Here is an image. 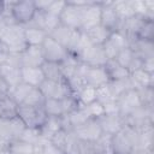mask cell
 Instances as JSON below:
<instances>
[{
	"instance_id": "obj_1",
	"label": "cell",
	"mask_w": 154,
	"mask_h": 154,
	"mask_svg": "<svg viewBox=\"0 0 154 154\" xmlns=\"http://www.w3.org/2000/svg\"><path fill=\"white\" fill-rule=\"evenodd\" d=\"M0 43L10 53L20 54L24 52V49L28 47L24 37V26L17 23L7 25L0 37Z\"/></svg>"
},
{
	"instance_id": "obj_2",
	"label": "cell",
	"mask_w": 154,
	"mask_h": 154,
	"mask_svg": "<svg viewBox=\"0 0 154 154\" xmlns=\"http://www.w3.org/2000/svg\"><path fill=\"white\" fill-rule=\"evenodd\" d=\"M87 2L88 1H66L59 16L60 24L75 30H81L83 8L87 5Z\"/></svg>"
},
{
	"instance_id": "obj_3",
	"label": "cell",
	"mask_w": 154,
	"mask_h": 154,
	"mask_svg": "<svg viewBox=\"0 0 154 154\" xmlns=\"http://www.w3.org/2000/svg\"><path fill=\"white\" fill-rule=\"evenodd\" d=\"M136 129L124 126L120 131L111 136L112 154H131L134 152V143L136 137Z\"/></svg>"
},
{
	"instance_id": "obj_4",
	"label": "cell",
	"mask_w": 154,
	"mask_h": 154,
	"mask_svg": "<svg viewBox=\"0 0 154 154\" xmlns=\"http://www.w3.org/2000/svg\"><path fill=\"white\" fill-rule=\"evenodd\" d=\"M17 117L24 123L26 128L40 129L47 119V114L43 106H28L19 105L17 111Z\"/></svg>"
},
{
	"instance_id": "obj_5",
	"label": "cell",
	"mask_w": 154,
	"mask_h": 154,
	"mask_svg": "<svg viewBox=\"0 0 154 154\" xmlns=\"http://www.w3.org/2000/svg\"><path fill=\"white\" fill-rule=\"evenodd\" d=\"M153 118H154V107L153 106H140L123 119H124V124L126 126L140 130V129H143L147 126H152Z\"/></svg>"
},
{
	"instance_id": "obj_6",
	"label": "cell",
	"mask_w": 154,
	"mask_h": 154,
	"mask_svg": "<svg viewBox=\"0 0 154 154\" xmlns=\"http://www.w3.org/2000/svg\"><path fill=\"white\" fill-rule=\"evenodd\" d=\"M81 34H82L81 30H75V29L67 28L63 24H59L48 36H51L54 41H57L63 47H65L70 54H72L78 41H79Z\"/></svg>"
},
{
	"instance_id": "obj_7",
	"label": "cell",
	"mask_w": 154,
	"mask_h": 154,
	"mask_svg": "<svg viewBox=\"0 0 154 154\" xmlns=\"http://www.w3.org/2000/svg\"><path fill=\"white\" fill-rule=\"evenodd\" d=\"M7 6L14 22L23 26L28 25L36 13L34 1H10L7 2Z\"/></svg>"
},
{
	"instance_id": "obj_8",
	"label": "cell",
	"mask_w": 154,
	"mask_h": 154,
	"mask_svg": "<svg viewBox=\"0 0 154 154\" xmlns=\"http://www.w3.org/2000/svg\"><path fill=\"white\" fill-rule=\"evenodd\" d=\"M26 126L18 118L14 117L12 119H0V142L1 144H7L8 142L17 140L23 134Z\"/></svg>"
},
{
	"instance_id": "obj_9",
	"label": "cell",
	"mask_w": 154,
	"mask_h": 154,
	"mask_svg": "<svg viewBox=\"0 0 154 154\" xmlns=\"http://www.w3.org/2000/svg\"><path fill=\"white\" fill-rule=\"evenodd\" d=\"M45 99H64L69 95H73L70 89L69 83L63 81H48L45 79L42 84L38 87Z\"/></svg>"
},
{
	"instance_id": "obj_10",
	"label": "cell",
	"mask_w": 154,
	"mask_h": 154,
	"mask_svg": "<svg viewBox=\"0 0 154 154\" xmlns=\"http://www.w3.org/2000/svg\"><path fill=\"white\" fill-rule=\"evenodd\" d=\"M72 134L76 138H78L81 141H84V142H89V143L96 142L103 135L97 119H93V118L88 119L84 124L73 129Z\"/></svg>"
},
{
	"instance_id": "obj_11",
	"label": "cell",
	"mask_w": 154,
	"mask_h": 154,
	"mask_svg": "<svg viewBox=\"0 0 154 154\" xmlns=\"http://www.w3.org/2000/svg\"><path fill=\"white\" fill-rule=\"evenodd\" d=\"M41 49L43 53L45 61H52V63H58L60 64L69 57V51L63 47L60 43L54 41L51 36H47L43 43L41 45Z\"/></svg>"
},
{
	"instance_id": "obj_12",
	"label": "cell",
	"mask_w": 154,
	"mask_h": 154,
	"mask_svg": "<svg viewBox=\"0 0 154 154\" xmlns=\"http://www.w3.org/2000/svg\"><path fill=\"white\" fill-rule=\"evenodd\" d=\"M78 60L87 66H105L108 58L100 45H90L78 54Z\"/></svg>"
},
{
	"instance_id": "obj_13",
	"label": "cell",
	"mask_w": 154,
	"mask_h": 154,
	"mask_svg": "<svg viewBox=\"0 0 154 154\" xmlns=\"http://www.w3.org/2000/svg\"><path fill=\"white\" fill-rule=\"evenodd\" d=\"M83 78L87 85L95 89L106 85L109 82L108 75L103 66H87L83 64Z\"/></svg>"
},
{
	"instance_id": "obj_14",
	"label": "cell",
	"mask_w": 154,
	"mask_h": 154,
	"mask_svg": "<svg viewBox=\"0 0 154 154\" xmlns=\"http://www.w3.org/2000/svg\"><path fill=\"white\" fill-rule=\"evenodd\" d=\"M116 101H117L119 116H122L123 118H125L126 116H129L137 107L142 106L136 89H129V90H126L119 97H117Z\"/></svg>"
},
{
	"instance_id": "obj_15",
	"label": "cell",
	"mask_w": 154,
	"mask_h": 154,
	"mask_svg": "<svg viewBox=\"0 0 154 154\" xmlns=\"http://www.w3.org/2000/svg\"><path fill=\"white\" fill-rule=\"evenodd\" d=\"M100 13H101V1H88L83 8L81 31H85L95 25H99Z\"/></svg>"
},
{
	"instance_id": "obj_16",
	"label": "cell",
	"mask_w": 154,
	"mask_h": 154,
	"mask_svg": "<svg viewBox=\"0 0 154 154\" xmlns=\"http://www.w3.org/2000/svg\"><path fill=\"white\" fill-rule=\"evenodd\" d=\"M120 19L116 13V10L112 5V1H101V13H100V24L106 28L108 31H117L120 25Z\"/></svg>"
},
{
	"instance_id": "obj_17",
	"label": "cell",
	"mask_w": 154,
	"mask_h": 154,
	"mask_svg": "<svg viewBox=\"0 0 154 154\" xmlns=\"http://www.w3.org/2000/svg\"><path fill=\"white\" fill-rule=\"evenodd\" d=\"M59 24H60L59 16H55V14H52V13L45 12V11H36L35 16L32 17L31 22L28 25L42 29L43 31H46L49 35Z\"/></svg>"
},
{
	"instance_id": "obj_18",
	"label": "cell",
	"mask_w": 154,
	"mask_h": 154,
	"mask_svg": "<svg viewBox=\"0 0 154 154\" xmlns=\"http://www.w3.org/2000/svg\"><path fill=\"white\" fill-rule=\"evenodd\" d=\"M103 51L108 59H114L116 55L125 47H129L128 38L120 31H113L109 34L106 42L102 45Z\"/></svg>"
},
{
	"instance_id": "obj_19",
	"label": "cell",
	"mask_w": 154,
	"mask_h": 154,
	"mask_svg": "<svg viewBox=\"0 0 154 154\" xmlns=\"http://www.w3.org/2000/svg\"><path fill=\"white\" fill-rule=\"evenodd\" d=\"M45 63L41 46H28L24 52L20 53L22 67H41Z\"/></svg>"
},
{
	"instance_id": "obj_20",
	"label": "cell",
	"mask_w": 154,
	"mask_h": 154,
	"mask_svg": "<svg viewBox=\"0 0 154 154\" xmlns=\"http://www.w3.org/2000/svg\"><path fill=\"white\" fill-rule=\"evenodd\" d=\"M97 122L101 126L103 135L108 136L117 134L125 126L124 119L119 114H102L100 118H97Z\"/></svg>"
},
{
	"instance_id": "obj_21",
	"label": "cell",
	"mask_w": 154,
	"mask_h": 154,
	"mask_svg": "<svg viewBox=\"0 0 154 154\" xmlns=\"http://www.w3.org/2000/svg\"><path fill=\"white\" fill-rule=\"evenodd\" d=\"M129 47L131 48L134 54L141 60L154 58V41L136 37L129 42Z\"/></svg>"
},
{
	"instance_id": "obj_22",
	"label": "cell",
	"mask_w": 154,
	"mask_h": 154,
	"mask_svg": "<svg viewBox=\"0 0 154 154\" xmlns=\"http://www.w3.org/2000/svg\"><path fill=\"white\" fill-rule=\"evenodd\" d=\"M136 137L134 143V150H153L154 144V129L147 126L140 130H136Z\"/></svg>"
},
{
	"instance_id": "obj_23",
	"label": "cell",
	"mask_w": 154,
	"mask_h": 154,
	"mask_svg": "<svg viewBox=\"0 0 154 154\" xmlns=\"http://www.w3.org/2000/svg\"><path fill=\"white\" fill-rule=\"evenodd\" d=\"M0 77L4 83L7 85L8 90L22 82L20 77V67L10 65V64H1L0 65Z\"/></svg>"
},
{
	"instance_id": "obj_24",
	"label": "cell",
	"mask_w": 154,
	"mask_h": 154,
	"mask_svg": "<svg viewBox=\"0 0 154 154\" xmlns=\"http://www.w3.org/2000/svg\"><path fill=\"white\" fill-rule=\"evenodd\" d=\"M20 77L22 82L36 88H38L45 81V76L41 67H20Z\"/></svg>"
},
{
	"instance_id": "obj_25",
	"label": "cell",
	"mask_w": 154,
	"mask_h": 154,
	"mask_svg": "<svg viewBox=\"0 0 154 154\" xmlns=\"http://www.w3.org/2000/svg\"><path fill=\"white\" fill-rule=\"evenodd\" d=\"M18 105L17 102L7 94L0 95V119L7 120L17 117Z\"/></svg>"
},
{
	"instance_id": "obj_26",
	"label": "cell",
	"mask_w": 154,
	"mask_h": 154,
	"mask_svg": "<svg viewBox=\"0 0 154 154\" xmlns=\"http://www.w3.org/2000/svg\"><path fill=\"white\" fill-rule=\"evenodd\" d=\"M130 81L134 89H140L144 87H154V73H148L142 69L136 70L130 73Z\"/></svg>"
},
{
	"instance_id": "obj_27",
	"label": "cell",
	"mask_w": 154,
	"mask_h": 154,
	"mask_svg": "<svg viewBox=\"0 0 154 154\" xmlns=\"http://www.w3.org/2000/svg\"><path fill=\"white\" fill-rule=\"evenodd\" d=\"M48 34L43 31L42 29H38L36 26L25 25L24 26V37L28 46H41Z\"/></svg>"
},
{
	"instance_id": "obj_28",
	"label": "cell",
	"mask_w": 154,
	"mask_h": 154,
	"mask_svg": "<svg viewBox=\"0 0 154 154\" xmlns=\"http://www.w3.org/2000/svg\"><path fill=\"white\" fill-rule=\"evenodd\" d=\"M103 67L108 75L109 81L125 79V78H129V76H130L129 70L123 67L122 65H119L114 59H108Z\"/></svg>"
},
{
	"instance_id": "obj_29",
	"label": "cell",
	"mask_w": 154,
	"mask_h": 154,
	"mask_svg": "<svg viewBox=\"0 0 154 154\" xmlns=\"http://www.w3.org/2000/svg\"><path fill=\"white\" fill-rule=\"evenodd\" d=\"M83 32L91 45H100V46H102L106 42V40L108 38V36L111 34V31H108L101 24L95 25V26H93V28H90Z\"/></svg>"
},
{
	"instance_id": "obj_30",
	"label": "cell",
	"mask_w": 154,
	"mask_h": 154,
	"mask_svg": "<svg viewBox=\"0 0 154 154\" xmlns=\"http://www.w3.org/2000/svg\"><path fill=\"white\" fill-rule=\"evenodd\" d=\"M63 129V117H47L43 125L40 128L41 136L49 140L55 132Z\"/></svg>"
},
{
	"instance_id": "obj_31",
	"label": "cell",
	"mask_w": 154,
	"mask_h": 154,
	"mask_svg": "<svg viewBox=\"0 0 154 154\" xmlns=\"http://www.w3.org/2000/svg\"><path fill=\"white\" fill-rule=\"evenodd\" d=\"M43 109L47 117H64L66 116L63 99H45Z\"/></svg>"
},
{
	"instance_id": "obj_32",
	"label": "cell",
	"mask_w": 154,
	"mask_h": 154,
	"mask_svg": "<svg viewBox=\"0 0 154 154\" xmlns=\"http://www.w3.org/2000/svg\"><path fill=\"white\" fill-rule=\"evenodd\" d=\"M7 149H8L10 154H34V153H36V148L34 144H30L20 138L8 142Z\"/></svg>"
},
{
	"instance_id": "obj_33",
	"label": "cell",
	"mask_w": 154,
	"mask_h": 154,
	"mask_svg": "<svg viewBox=\"0 0 154 154\" xmlns=\"http://www.w3.org/2000/svg\"><path fill=\"white\" fill-rule=\"evenodd\" d=\"M79 64H81V61L78 60V58L76 55H72V54H69V57L64 61L60 63L61 73H63V77L65 81L70 79L76 73Z\"/></svg>"
},
{
	"instance_id": "obj_34",
	"label": "cell",
	"mask_w": 154,
	"mask_h": 154,
	"mask_svg": "<svg viewBox=\"0 0 154 154\" xmlns=\"http://www.w3.org/2000/svg\"><path fill=\"white\" fill-rule=\"evenodd\" d=\"M41 70L43 72L45 79L48 81H63V73L60 69V64L52 63V61H45L41 66Z\"/></svg>"
},
{
	"instance_id": "obj_35",
	"label": "cell",
	"mask_w": 154,
	"mask_h": 154,
	"mask_svg": "<svg viewBox=\"0 0 154 154\" xmlns=\"http://www.w3.org/2000/svg\"><path fill=\"white\" fill-rule=\"evenodd\" d=\"M112 5L116 10L117 16L120 20H125L132 16H135V11L131 5V0H119V1H112Z\"/></svg>"
},
{
	"instance_id": "obj_36",
	"label": "cell",
	"mask_w": 154,
	"mask_h": 154,
	"mask_svg": "<svg viewBox=\"0 0 154 154\" xmlns=\"http://www.w3.org/2000/svg\"><path fill=\"white\" fill-rule=\"evenodd\" d=\"M130 77V76H129ZM108 88L109 90L112 91L113 96L116 97H119L123 93H125L126 90L129 89H134L132 87V83L130 81V78H125V79H118V81H109L108 82Z\"/></svg>"
},
{
	"instance_id": "obj_37",
	"label": "cell",
	"mask_w": 154,
	"mask_h": 154,
	"mask_svg": "<svg viewBox=\"0 0 154 154\" xmlns=\"http://www.w3.org/2000/svg\"><path fill=\"white\" fill-rule=\"evenodd\" d=\"M75 96L79 106H85L96 100V89L90 85H84Z\"/></svg>"
},
{
	"instance_id": "obj_38",
	"label": "cell",
	"mask_w": 154,
	"mask_h": 154,
	"mask_svg": "<svg viewBox=\"0 0 154 154\" xmlns=\"http://www.w3.org/2000/svg\"><path fill=\"white\" fill-rule=\"evenodd\" d=\"M71 138H72V131L61 129V130H59L58 132H55V134L49 138V141H52L55 146H58L60 149H63V150L65 152V149H66V147L69 146Z\"/></svg>"
},
{
	"instance_id": "obj_39",
	"label": "cell",
	"mask_w": 154,
	"mask_h": 154,
	"mask_svg": "<svg viewBox=\"0 0 154 154\" xmlns=\"http://www.w3.org/2000/svg\"><path fill=\"white\" fill-rule=\"evenodd\" d=\"M135 59H136V55L134 54V52L131 51L130 47L123 48V49L116 55V58H114V60H116L119 65H122L123 67H125V69H128V70H129V67L131 66V64L134 63Z\"/></svg>"
},
{
	"instance_id": "obj_40",
	"label": "cell",
	"mask_w": 154,
	"mask_h": 154,
	"mask_svg": "<svg viewBox=\"0 0 154 154\" xmlns=\"http://www.w3.org/2000/svg\"><path fill=\"white\" fill-rule=\"evenodd\" d=\"M35 148L38 154H65V152L63 149H60L52 141L46 140V138H42Z\"/></svg>"
},
{
	"instance_id": "obj_41",
	"label": "cell",
	"mask_w": 154,
	"mask_h": 154,
	"mask_svg": "<svg viewBox=\"0 0 154 154\" xmlns=\"http://www.w3.org/2000/svg\"><path fill=\"white\" fill-rule=\"evenodd\" d=\"M20 140L30 143V144H34L35 147L40 143V141L43 138L41 136V132H40V129H34V128H25L23 134L20 135L19 137Z\"/></svg>"
},
{
	"instance_id": "obj_42",
	"label": "cell",
	"mask_w": 154,
	"mask_h": 154,
	"mask_svg": "<svg viewBox=\"0 0 154 154\" xmlns=\"http://www.w3.org/2000/svg\"><path fill=\"white\" fill-rule=\"evenodd\" d=\"M141 105L142 106H153L154 105V87H144L136 89Z\"/></svg>"
},
{
	"instance_id": "obj_43",
	"label": "cell",
	"mask_w": 154,
	"mask_h": 154,
	"mask_svg": "<svg viewBox=\"0 0 154 154\" xmlns=\"http://www.w3.org/2000/svg\"><path fill=\"white\" fill-rule=\"evenodd\" d=\"M137 37L138 38H143V40L154 41V20L146 19L143 25H142V28L138 31Z\"/></svg>"
},
{
	"instance_id": "obj_44",
	"label": "cell",
	"mask_w": 154,
	"mask_h": 154,
	"mask_svg": "<svg viewBox=\"0 0 154 154\" xmlns=\"http://www.w3.org/2000/svg\"><path fill=\"white\" fill-rule=\"evenodd\" d=\"M114 100H116V97L113 96L112 91L109 90L108 83L106 85H102V87L96 89V101H99L101 105L108 103V102L114 101Z\"/></svg>"
},
{
	"instance_id": "obj_45",
	"label": "cell",
	"mask_w": 154,
	"mask_h": 154,
	"mask_svg": "<svg viewBox=\"0 0 154 154\" xmlns=\"http://www.w3.org/2000/svg\"><path fill=\"white\" fill-rule=\"evenodd\" d=\"M82 107L85 109V112L89 116V118H93V119H97V118H100L105 113L103 112V106L99 101H96V100L93 101L91 103L82 106Z\"/></svg>"
},
{
	"instance_id": "obj_46",
	"label": "cell",
	"mask_w": 154,
	"mask_h": 154,
	"mask_svg": "<svg viewBox=\"0 0 154 154\" xmlns=\"http://www.w3.org/2000/svg\"><path fill=\"white\" fill-rule=\"evenodd\" d=\"M65 4H66V1H57V0H52L51 4H49V6H48V8H47V11H45V12H49V13H52V14L60 16V13H61V11H63Z\"/></svg>"
},
{
	"instance_id": "obj_47",
	"label": "cell",
	"mask_w": 154,
	"mask_h": 154,
	"mask_svg": "<svg viewBox=\"0 0 154 154\" xmlns=\"http://www.w3.org/2000/svg\"><path fill=\"white\" fill-rule=\"evenodd\" d=\"M141 69L148 73H154V58H148V59L142 60Z\"/></svg>"
},
{
	"instance_id": "obj_48",
	"label": "cell",
	"mask_w": 154,
	"mask_h": 154,
	"mask_svg": "<svg viewBox=\"0 0 154 154\" xmlns=\"http://www.w3.org/2000/svg\"><path fill=\"white\" fill-rule=\"evenodd\" d=\"M7 93H8V88H7V85L4 83V81H2L1 77H0V95L7 94Z\"/></svg>"
},
{
	"instance_id": "obj_49",
	"label": "cell",
	"mask_w": 154,
	"mask_h": 154,
	"mask_svg": "<svg viewBox=\"0 0 154 154\" xmlns=\"http://www.w3.org/2000/svg\"><path fill=\"white\" fill-rule=\"evenodd\" d=\"M5 8H6V2L5 1H0V16L4 13Z\"/></svg>"
},
{
	"instance_id": "obj_50",
	"label": "cell",
	"mask_w": 154,
	"mask_h": 154,
	"mask_svg": "<svg viewBox=\"0 0 154 154\" xmlns=\"http://www.w3.org/2000/svg\"><path fill=\"white\" fill-rule=\"evenodd\" d=\"M34 154H38V153H37V152H36V153H34Z\"/></svg>"
},
{
	"instance_id": "obj_51",
	"label": "cell",
	"mask_w": 154,
	"mask_h": 154,
	"mask_svg": "<svg viewBox=\"0 0 154 154\" xmlns=\"http://www.w3.org/2000/svg\"><path fill=\"white\" fill-rule=\"evenodd\" d=\"M0 144H1V142H0Z\"/></svg>"
}]
</instances>
